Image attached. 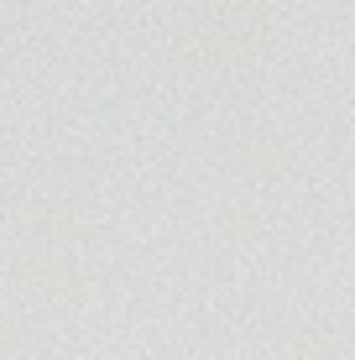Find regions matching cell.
Wrapping results in <instances>:
<instances>
[{"mask_svg": "<svg viewBox=\"0 0 355 360\" xmlns=\"http://www.w3.org/2000/svg\"><path fill=\"white\" fill-rule=\"evenodd\" d=\"M214 230L225 235V240L262 245V240H272V235H277V219L266 214V209H256V204H225L214 214Z\"/></svg>", "mask_w": 355, "mask_h": 360, "instance_id": "5b68a950", "label": "cell"}, {"mask_svg": "<svg viewBox=\"0 0 355 360\" xmlns=\"http://www.w3.org/2000/svg\"><path fill=\"white\" fill-rule=\"evenodd\" d=\"M246 162L256 172V183H262L272 198H283V204H303V198H314L309 172L292 162L288 146H277L272 136H251V141H246Z\"/></svg>", "mask_w": 355, "mask_h": 360, "instance_id": "7a4b0ae2", "label": "cell"}, {"mask_svg": "<svg viewBox=\"0 0 355 360\" xmlns=\"http://www.w3.org/2000/svg\"><path fill=\"white\" fill-rule=\"evenodd\" d=\"M335 355H340V345L329 340L324 329H292V334L272 340L262 355H251V360H335Z\"/></svg>", "mask_w": 355, "mask_h": 360, "instance_id": "8992f818", "label": "cell"}, {"mask_svg": "<svg viewBox=\"0 0 355 360\" xmlns=\"http://www.w3.org/2000/svg\"><path fill=\"white\" fill-rule=\"evenodd\" d=\"M6 277L21 282L37 297H53V303H89L94 297V271L84 262H73L68 251H27V256H11Z\"/></svg>", "mask_w": 355, "mask_h": 360, "instance_id": "6da1fadb", "label": "cell"}, {"mask_svg": "<svg viewBox=\"0 0 355 360\" xmlns=\"http://www.w3.org/2000/svg\"><path fill=\"white\" fill-rule=\"evenodd\" d=\"M21 230L32 240H42V251H58V245H84L94 235V225L84 214H63V209H42V214H27Z\"/></svg>", "mask_w": 355, "mask_h": 360, "instance_id": "277c9868", "label": "cell"}, {"mask_svg": "<svg viewBox=\"0 0 355 360\" xmlns=\"http://www.w3.org/2000/svg\"><path fill=\"white\" fill-rule=\"evenodd\" d=\"M27 350H32V329L21 324L11 308H0V355H6V360H21Z\"/></svg>", "mask_w": 355, "mask_h": 360, "instance_id": "52a82bcc", "label": "cell"}, {"mask_svg": "<svg viewBox=\"0 0 355 360\" xmlns=\"http://www.w3.org/2000/svg\"><path fill=\"white\" fill-rule=\"evenodd\" d=\"M266 42V27H230V21H204L199 32L178 37L173 53L178 58H209V63H225V58H246L251 47Z\"/></svg>", "mask_w": 355, "mask_h": 360, "instance_id": "3957f363", "label": "cell"}]
</instances>
